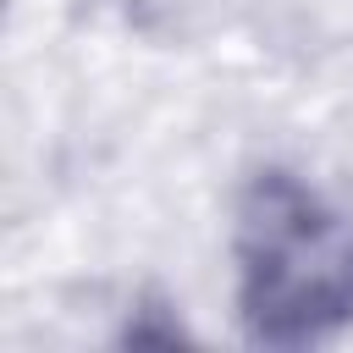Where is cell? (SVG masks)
I'll list each match as a JSON object with an SVG mask.
<instances>
[{
    "instance_id": "obj_1",
    "label": "cell",
    "mask_w": 353,
    "mask_h": 353,
    "mask_svg": "<svg viewBox=\"0 0 353 353\" xmlns=\"http://www.w3.org/2000/svg\"><path fill=\"white\" fill-rule=\"evenodd\" d=\"M232 314L248 347L303 353L353 325V210L265 160L232 193Z\"/></svg>"
}]
</instances>
